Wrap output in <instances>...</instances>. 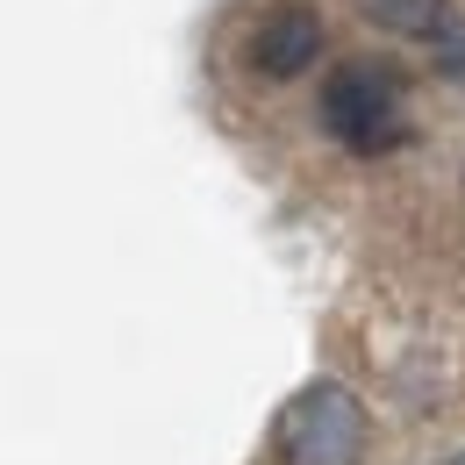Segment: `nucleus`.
I'll return each instance as SVG.
<instances>
[{"label": "nucleus", "mask_w": 465, "mask_h": 465, "mask_svg": "<svg viewBox=\"0 0 465 465\" xmlns=\"http://www.w3.org/2000/svg\"><path fill=\"white\" fill-rule=\"evenodd\" d=\"M315 129L351 158L394 151L408 136V79L380 58H344L315 94Z\"/></svg>", "instance_id": "1"}, {"label": "nucleus", "mask_w": 465, "mask_h": 465, "mask_svg": "<svg viewBox=\"0 0 465 465\" xmlns=\"http://www.w3.org/2000/svg\"><path fill=\"white\" fill-rule=\"evenodd\" d=\"M365 437H372L365 401H358L351 387H337V380L301 387V394L280 408V430H272V444H280L287 465H358L365 459Z\"/></svg>", "instance_id": "2"}, {"label": "nucleus", "mask_w": 465, "mask_h": 465, "mask_svg": "<svg viewBox=\"0 0 465 465\" xmlns=\"http://www.w3.org/2000/svg\"><path fill=\"white\" fill-rule=\"evenodd\" d=\"M322 44H330L322 7H315V0H280V7H265V15L251 22L243 72H251L258 86H287V79H301L308 64L322 58Z\"/></svg>", "instance_id": "3"}, {"label": "nucleus", "mask_w": 465, "mask_h": 465, "mask_svg": "<svg viewBox=\"0 0 465 465\" xmlns=\"http://www.w3.org/2000/svg\"><path fill=\"white\" fill-rule=\"evenodd\" d=\"M358 7H365V22L387 29V36H437V29L451 22V0H358Z\"/></svg>", "instance_id": "4"}, {"label": "nucleus", "mask_w": 465, "mask_h": 465, "mask_svg": "<svg viewBox=\"0 0 465 465\" xmlns=\"http://www.w3.org/2000/svg\"><path fill=\"white\" fill-rule=\"evenodd\" d=\"M451 465H465V451H459V459H451Z\"/></svg>", "instance_id": "5"}]
</instances>
